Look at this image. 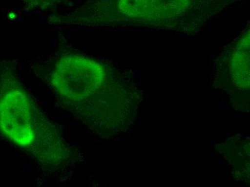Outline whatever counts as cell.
I'll list each match as a JSON object with an SVG mask.
<instances>
[{"instance_id":"obj_1","label":"cell","mask_w":250,"mask_h":187,"mask_svg":"<svg viewBox=\"0 0 250 187\" xmlns=\"http://www.w3.org/2000/svg\"><path fill=\"white\" fill-rule=\"evenodd\" d=\"M33 69L59 105L94 133L107 138L129 125L134 90L109 63L61 45Z\"/></svg>"},{"instance_id":"obj_2","label":"cell","mask_w":250,"mask_h":187,"mask_svg":"<svg viewBox=\"0 0 250 187\" xmlns=\"http://www.w3.org/2000/svg\"><path fill=\"white\" fill-rule=\"evenodd\" d=\"M0 136L50 174L60 172L75 161V152L60 127L39 107L11 60H0Z\"/></svg>"},{"instance_id":"obj_3","label":"cell","mask_w":250,"mask_h":187,"mask_svg":"<svg viewBox=\"0 0 250 187\" xmlns=\"http://www.w3.org/2000/svg\"><path fill=\"white\" fill-rule=\"evenodd\" d=\"M241 0H88L51 22L87 27L195 30Z\"/></svg>"},{"instance_id":"obj_4","label":"cell","mask_w":250,"mask_h":187,"mask_svg":"<svg viewBox=\"0 0 250 187\" xmlns=\"http://www.w3.org/2000/svg\"><path fill=\"white\" fill-rule=\"evenodd\" d=\"M27 11L42 12L54 8L62 0H21Z\"/></svg>"}]
</instances>
